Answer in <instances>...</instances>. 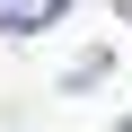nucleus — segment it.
I'll return each mask as SVG.
<instances>
[{
    "mask_svg": "<svg viewBox=\"0 0 132 132\" xmlns=\"http://www.w3.org/2000/svg\"><path fill=\"white\" fill-rule=\"evenodd\" d=\"M71 0H0V35H35V27H53Z\"/></svg>",
    "mask_w": 132,
    "mask_h": 132,
    "instance_id": "1",
    "label": "nucleus"
},
{
    "mask_svg": "<svg viewBox=\"0 0 132 132\" xmlns=\"http://www.w3.org/2000/svg\"><path fill=\"white\" fill-rule=\"evenodd\" d=\"M114 132H132V123H114Z\"/></svg>",
    "mask_w": 132,
    "mask_h": 132,
    "instance_id": "2",
    "label": "nucleus"
}]
</instances>
